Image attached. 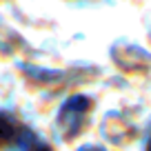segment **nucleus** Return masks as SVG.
<instances>
[{"mask_svg":"<svg viewBox=\"0 0 151 151\" xmlns=\"http://www.w3.org/2000/svg\"><path fill=\"white\" fill-rule=\"evenodd\" d=\"M22 124L14 120L9 113H0V147H16L20 133H22Z\"/></svg>","mask_w":151,"mask_h":151,"instance_id":"obj_1","label":"nucleus"},{"mask_svg":"<svg viewBox=\"0 0 151 151\" xmlns=\"http://www.w3.org/2000/svg\"><path fill=\"white\" fill-rule=\"evenodd\" d=\"M82 151H102V149H82Z\"/></svg>","mask_w":151,"mask_h":151,"instance_id":"obj_3","label":"nucleus"},{"mask_svg":"<svg viewBox=\"0 0 151 151\" xmlns=\"http://www.w3.org/2000/svg\"><path fill=\"white\" fill-rule=\"evenodd\" d=\"M147 151H151V136H149V142H147Z\"/></svg>","mask_w":151,"mask_h":151,"instance_id":"obj_2","label":"nucleus"}]
</instances>
